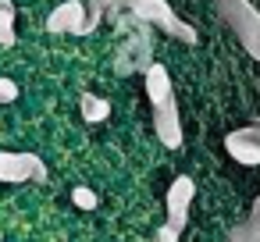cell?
Listing matches in <instances>:
<instances>
[{
	"mask_svg": "<svg viewBox=\"0 0 260 242\" xmlns=\"http://www.w3.org/2000/svg\"><path fill=\"white\" fill-rule=\"evenodd\" d=\"M107 18L114 22L118 36H125V40L118 43V72H121V75L146 72V68L153 64V61H150V54H153V32H150V25L139 22V18H136L132 11H125V8L111 11Z\"/></svg>",
	"mask_w": 260,
	"mask_h": 242,
	"instance_id": "1",
	"label": "cell"
},
{
	"mask_svg": "<svg viewBox=\"0 0 260 242\" xmlns=\"http://www.w3.org/2000/svg\"><path fill=\"white\" fill-rule=\"evenodd\" d=\"M214 8H217L221 22L235 32L242 50L253 61H260V11L249 4V0H214Z\"/></svg>",
	"mask_w": 260,
	"mask_h": 242,
	"instance_id": "2",
	"label": "cell"
},
{
	"mask_svg": "<svg viewBox=\"0 0 260 242\" xmlns=\"http://www.w3.org/2000/svg\"><path fill=\"white\" fill-rule=\"evenodd\" d=\"M121 8L132 11V15H136L139 22H146L150 29H160V32H168V36H175V40H182V43H189V47L200 40L196 29H192L189 22H182L178 11H171L168 0H121Z\"/></svg>",
	"mask_w": 260,
	"mask_h": 242,
	"instance_id": "3",
	"label": "cell"
},
{
	"mask_svg": "<svg viewBox=\"0 0 260 242\" xmlns=\"http://www.w3.org/2000/svg\"><path fill=\"white\" fill-rule=\"evenodd\" d=\"M50 171L36 153H18V150H4L0 153V182L8 185H25V182H47Z\"/></svg>",
	"mask_w": 260,
	"mask_h": 242,
	"instance_id": "4",
	"label": "cell"
},
{
	"mask_svg": "<svg viewBox=\"0 0 260 242\" xmlns=\"http://www.w3.org/2000/svg\"><path fill=\"white\" fill-rule=\"evenodd\" d=\"M196 199V182L189 175H178L171 185H168V199H164V210H168V228L182 231L189 224V206Z\"/></svg>",
	"mask_w": 260,
	"mask_h": 242,
	"instance_id": "5",
	"label": "cell"
},
{
	"mask_svg": "<svg viewBox=\"0 0 260 242\" xmlns=\"http://www.w3.org/2000/svg\"><path fill=\"white\" fill-rule=\"evenodd\" d=\"M224 150L235 164L242 167H256L260 164V125H242L235 132L224 135Z\"/></svg>",
	"mask_w": 260,
	"mask_h": 242,
	"instance_id": "6",
	"label": "cell"
},
{
	"mask_svg": "<svg viewBox=\"0 0 260 242\" xmlns=\"http://www.w3.org/2000/svg\"><path fill=\"white\" fill-rule=\"evenodd\" d=\"M153 132L168 150L182 146V118H178V100H168L160 107H153Z\"/></svg>",
	"mask_w": 260,
	"mask_h": 242,
	"instance_id": "7",
	"label": "cell"
},
{
	"mask_svg": "<svg viewBox=\"0 0 260 242\" xmlns=\"http://www.w3.org/2000/svg\"><path fill=\"white\" fill-rule=\"evenodd\" d=\"M82 22H86V4H82V0H64L61 8H54V11H50L47 29H50V32H57V36H61V32L79 36Z\"/></svg>",
	"mask_w": 260,
	"mask_h": 242,
	"instance_id": "8",
	"label": "cell"
},
{
	"mask_svg": "<svg viewBox=\"0 0 260 242\" xmlns=\"http://www.w3.org/2000/svg\"><path fill=\"white\" fill-rule=\"evenodd\" d=\"M143 82H146V96H150V103H153V107H160V103L175 100L171 75H168V68H164V64H150V68L143 72Z\"/></svg>",
	"mask_w": 260,
	"mask_h": 242,
	"instance_id": "9",
	"label": "cell"
},
{
	"mask_svg": "<svg viewBox=\"0 0 260 242\" xmlns=\"http://www.w3.org/2000/svg\"><path fill=\"white\" fill-rule=\"evenodd\" d=\"M86 4V22H82V29H79V36H89L111 11H118L121 8V0H82Z\"/></svg>",
	"mask_w": 260,
	"mask_h": 242,
	"instance_id": "10",
	"label": "cell"
},
{
	"mask_svg": "<svg viewBox=\"0 0 260 242\" xmlns=\"http://www.w3.org/2000/svg\"><path fill=\"white\" fill-rule=\"evenodd\" d=\"M79 111H82V118H86L89 125H100V121H107V118H111V103H107L104 96H93V93H82Z\"/></svg>",
	"mask_w": 260,
	"mask_h": 242,
	"instance_id": "11",
	"label": "cell"
},
{
	"mask_svg": "<svg viewBox=\"0 0 260 242\" xmlns=\"http://www.w3.org/2000/svg\"><path fill=\"white\" fill-rule=\"evenodd\" d=\"M15 8H0V47H15Z\"/></svg>",
	"mask_w": 260,
	"mask_h": 242,
	"instance_id": "12",
	"label": "cell"
},
{
	"mask_svg": "<svg viewBox=\"0 0 260 242\" xmlns=\"http://www.w3.org/2000/svg\"><path fill=\"white\" fill-rule=\"evenodd\" d=\"M72 203H75L79 210H93L100 199H96V192H93V189H86V185H75V189H72Z\"/></svg>",
	"mask_w": 260,
	"mask_h": 242,
	"instance_id": "13",
	"label": "cell"
},
{
	"mask_svg": "<svg viewBox=\"0 0 260 242\" xmlns=\"http://www.w3.org/2000/svg\"><path fill=\"white\" fill-rule=\"evenodd\" d=\"M232 242H260V224H249V221L235 224L232 228Z\"/></svg>",
	"mask_w": 260,
	"mask_h": 242,
	"instance_id": "14",
	"label": "cell"
},
{
	"mask_svg": "<svg viewBox=\"0 0 260 242\" xmlns=\"http://www.w3.org/2000/svg\"><path fill=\"white\" fill-rule=\"evenodd\" d=\"M15 100H18V82L0 79V103H15Z\"/></svg>",
	"mask_w": 260,
	"mask_h": 242,
	"instance_id": "15",
	"label": "cell"
},
{
	"mask_svg": "<svg viewBox=\"0 0 260 242\" xmlns=\"http://www.w3.org/2000/svg\"><path fill=\"white\" fill-rule=\"evenodd\" d=\"M178 235H182V231H175V228H168V224L157 228V242H178Z\"/></svg>",
	"mask_w": 260,
	"mask_h": 242,
	"instance_id": "16",
	"label": "cell"
},
{
	"mask_svg": "<svg viewBox=\"0 0 260 242\" xmlns=\"http://www.w3.org/2000/svg\"><path fill=\"white\" fill-rule=\"evenodd\" d=\"M249 224H260V196H256L253 206H249Z\"/></svg>",
	"mask_w": 260,
	"mask_h": 242,
	"instance_id": "17",
	"label": "cell"
},
{
	"mask_svg": "<svg viewBox=\"0 0 260 242\" xmlns=\"http://www.w3.org/2000/svg\"><path fill=\"white\" fill-rule=\"evenodd\" d=\"M0 8H11V0H0Z\"/></svg>",
	"mask_w": 260,
	"mask_h": 242,
	"instance_id": "18",
	"label": "cell"
}]
</instances>
